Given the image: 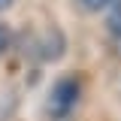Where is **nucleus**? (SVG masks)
<instances>
[{
  "instance_id": "nucleus-1",
  "label": "nucleus",
  "mask_w": 121,
  "mask_h": 121,
  "mask_svg": "<svg viewBox=\"0 0 121 121\" xmlns=\"http://www.w3.org/2000/svg\"><path fill=\"white\" fill-rule=\"evenodd\" d=\"M82 88H85V82H82L79 73H64L58 82L52 85V91H48V100H45L48 118L64 121L76 106H79V100H82Z\"/></svg>"
},
{
  "instance_id": "nucleus-2",
  "label": "nucleus",
  "mask_w": 121,
  "mask_h": 121,
  "mask_svg": "<svg viewBox=\"0 0 121 121\" xmlns=\"http://www.w3.org/2000/svg\"><path fill=\"white\" fill-rule=\"evenodd\" d=\"M106 30L121 39V0H112L109 3V12H106Z\"/></svg>"
},
{
  "instance_id": "nucleus-3",
  "label": "nucleus",
  "mask_w": 121,
  "mask_h": 121,
  "mask_svg": "<svg viewBox=\"0 0 121 121\" xmlns=\"http://www.w3.org/2000/svg\"><path fill=\"white\" fill-rule=\"evenodd\" d=\"M12 48V27L9 24H0V58Z\"/></svg>"
},
{
  "instance_id": "nucleus-4",
  "label": "nucleus",
  "mask_w": 121,
  "mask_h": 121,
  "mask_svg": "<svg viewBox=\"0 0 121 121\" xmlns=\"http://www.w3.org/2000/svg\"><path fill=\"white\" fill-rule=\"evenodd\" d=\"M85 12H100V9H109V3L112 0H76Z\"/></svg>"
},
{
  "instance_id": "nucleus-5",
  "label": "nucleus",
  "mask_w": 121,
  "mask_h": 121,
  "mask_svg": "<svg viewBox=\"0 0 121 121\" xmlns=\"http://www.w3.org/2000/svg\"><path fill=\"white\" fill-rule=\"evenodd\" d=\"M12 3H15V0H0V12H3V9H9Z\"/></svg>"
}]
</instances>
